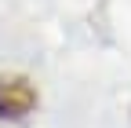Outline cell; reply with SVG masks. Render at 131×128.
<instances>
[{
	"mask_svg": "<svg viewBox=\"0 0 131 128\" xmlns=\"http://www.w3.org/2000/svg\"><path fill=\"white\" fill-rule=\"evenodd\" d=\"M33 110H37V88L26 77H0V117L26 121Z\"/></svg>",
	"mask_w": 131,
	"mask_h": 128,
	"instance_id": "cell-1",
	"label": "cell"
}]
</instances>
